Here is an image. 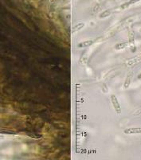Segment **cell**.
Segmentation results:
<instances>
[{"label": "cell", "instance_id": "cell-5", "mask_svg": "<svg viewBox=\"0 0 141 160\" xmlns=\"http://www.w3.org/2000/svg\"><path fill=\"white\" fill-rule=\"evenodd\" d=\"M140 61H141V55H137V56L135 57V58H131L129 62H128V64L130 66H132V65H134V64H136V63H137V62H140Z\"/></svg>", "mask_w": 141, "mask_h": 160}, {"label": "cell", "instance_id": "cell-4", "mask_svg": "<svg viewBox=\"0 0 141 160\" xmlns=\"http://www.w3.org/2000/svg\"><path fill=\"white\" fill-rule=\"evenodd\" d=\"M93 40H86V41H84V42L78 44V48H88V47H90L92 44H93Z\"/></svg>", "mask_w": 141, "mask_h": 160}, {"label": "cell", "instance_id": "cell-6", "mask_svg": "<svg viewBox=\"0 0 141 160\" xmlns=\"http://www.w3.org/2000/svg\"><path fill=\"white\" fill-rule=\"evenodd\" d=\"M84 26H85L84 23H79L78 24V25L74 26L73 28V32H77V31H78L79 30L82 29V28H84Z\"/></svg>", "mask_w": 141, "mask_h": 160}, {"label": "cell", "instance_id": "cell-2", "mask_svg": "<svg viewBox=\"0 0 141 160\" xmlns=\"http://www.w3.org/2000/svg\"><path fill=\"white\" fill-rule=\"evenodd\" d=\"M126 135H135V134H141V128H127L124 131Z\"/></svg>", "mask_w": 141, "mask_h": 160}, {"label": "cell", "instance_id": "cell-1", "mask_svg": "<svg viewBox=\"0 0 141 160\" xmlns=\"http://www.w3.org/2000/svg\"><path fill=\"white\" fill-rule=\"evenodd\" d=\"M111 102H112V107H113L115 111L117 113L118 115H120L121 114V108H120V105L117 97L115 95H111Z\"/></svg>", "mask_w": 141, "mask_h": 160}, {"label": "cell", "instance_id": "cell-3", "mask_svg": "<svg viewBox=\"0 0 141 160\" xmlns=\"http://www.w3.org/2000/svg\"><path fill=\"white\" fill-rule=\"evenodd\" d=\"M132 77H133V73H132V71H130V72L128 74V75H127L126 79H125V83H124V88H125V89L129 88V87L130 86L131 82H132Z\"/></svg>", "mask_w": 141, "mask_h": 160}, {"label": "cell", "instance_id": "cell-9", "mask_svg": "<svg viewBox=\"0 0 141 160\" xmlns=\"http://www.w3.org/2000/svg\"><path fill=\"white\" fill-rule=\"evenodd\" d=\"M137 78H139V79H141V73H140V74H139V75H138Z\"/></svg>", "mask_w": 141, "mask_h": 160}, {"label": "cell", "instance_id": "cell-7", "mask_svg": "<svg viewBox=\"0 0 141 160\" xmlns=\"http://www.w3.org/2000/svg\"><path fill=\"white\" fill-rule=\"evenodd\" d=\"M139 1H140V0H129V2H127V3L124 4L123 8H126V7H128V6H130V5H132V4L136 3V2H139Z\"/></svg>", "mask_w": 141, "mask_h": 160}, {"label": "cell", "instance_id": "cell-8", "mask_svg": "<svg viewBox=\"0 0 141 160\" xmlns=\"http://www.w3.org/2000/svg\"><path fill=\"white\" fill-rule=\"evenodd\" d=\"M128 45V43H120V44H117V45L115 47V48H116V50H120V49H123V48H126V46Z\"/></svg>", "mask_w": 141, "mask_h": 160}]
</instances>
